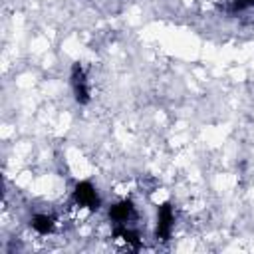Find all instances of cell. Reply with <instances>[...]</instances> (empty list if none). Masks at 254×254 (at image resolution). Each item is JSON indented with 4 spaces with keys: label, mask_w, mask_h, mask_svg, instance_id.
Listing matches in <instances>:
<instances>
[{
    "label": "cell",
    "mask_w": 254,
    "mask_h": 254,
    "mask_svg": "<svg viewBox=\"0 0 254 254\" xmlns=\"http://www.w3.org/2000/svg\"><path fill=\"white\" fill-rule=\"evenodd\" d=\"M73 202H75V206H79V208L97 210L99 204H101V198H99V194H97V190H95V187H93L91 183L81 181V183H77L75 189H73Z\"/></svg>",
    "instance_id": "1"
},
{
    "label": "cell",
    "mask_w": 254,
    "mask_h": 254,
    "mask_svg": "<svg viewBox=\"0 0 254 254\" xmlns=\"http://www.w3.org/2000/svg\"><path fill=\"white\" fill-rule=\"evenodd\" d=\"M71 87H73V95L75 101L85 105L89 103V85H87V75L83 71V67L79 64H75L71 67Z\"/></svg>",
    "instance_id": "2"
},
{
    "label": "cell",
    "mask_w": 254,
    "mask_h": 254,
    "mask_svg": "<svg viewBox=\"0 0 254 254\" xmlns=\"http://www.w3.org/2000/svg\"><path fill=\"white\" fill-rule=\"evenodd\" d=\"M173 224H175V212H173V206H171V204H163V206H159V212H157V230H155L157 240H163V242L169 240V238H171Z\"/></svg>",
    "instance_id": "3"
},
{
    "label": "cell",
    "mask_w": 254,
    "mask_h": 254,
    "mask_svg": "<svg viewBox=\"0 0 254 254\" xmlns=\"http://www.w3.org/2000/svg\"><path fill=\"white\" fill-rule=\"evenodd\" d=\"M109 218L117 224H131L133 220H137V208L133 206L131 200H119L117 204H113L109 208Z\"/></svg>",
    "instance_id": "4"
},
{
    "label": "cell",
    "mask_w": 254,
    "mask_h": 254,
    "mask_svg": "<svg viewBox=\"0 0 254 254\" xmlns=\"http://www.w3.org/2000/svg\"><path fill=\"white\" fill-rule=\"evenodd\" d=\"M115 238L125 244L127 248H139L141 246V238H139V232H135L133 228H129L127 224H117L115 226Z\"/></svg>",
    "instance_id": "5"
},
{
    "label": "cell",
    "mask_w": 254,
    "mask_h": 254,
    "mask_svg": "<svg viewBox=\"0 0 254 254\" xmlns=\"http://www.w3.org/2000/svg\"><path fill=\"white\" fill-rule=\"evenodd\" d=\"M54 226H56V222H54V218L50 214H36L32 218V228L38 234H50L54 230Z\"/></svg>",
    "instance_id": "6"
},
{
    "label": "cell",
    "mask_w": 254,
    "mask_h": 254,
    "mask_svg": "<svg viewBox=\"0 0 254 254\" xmlns=\"http://www.w3.org/2000/svg\"><path fill=\"white\" fill-rule=\"evenodd\" d=\"M250 8H254V0H232L230 2L232 12H242V10H250Z\"/></svg>",
    "instance_id": "7"
}]
</instances>
